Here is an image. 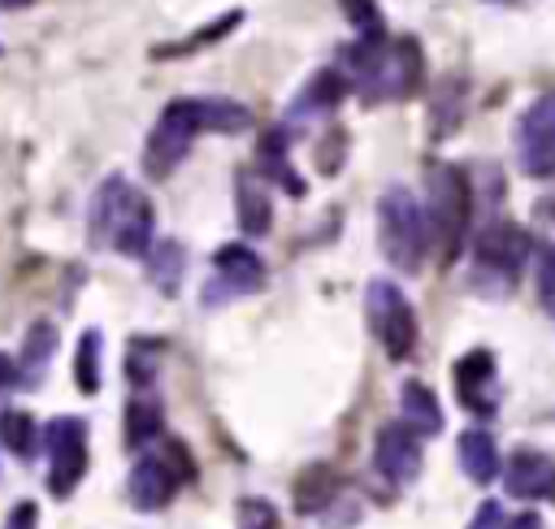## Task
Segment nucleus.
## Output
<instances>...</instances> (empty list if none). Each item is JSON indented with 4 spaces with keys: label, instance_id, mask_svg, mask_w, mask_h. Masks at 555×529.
<instances>
[{
    "label": "nucleus",
    "instance_id": "1",
    "mask_svg": "<svg viewBox=\"0 0 555 529\" xmlns=\"http://www.w3.org/2000/svg\"><path fill=\"white\" fill-rule=\"evenodd\" d=\"M429 186V208L425 212V234L434 243L438 264H455V256L464 251L468 238V212H473V182L460 165L451 160H434L425 173Z\"/></svg>",
    "mask_w": 555,
    "mask_h": 529
},
{
    "label": "nucleus",
    "instance_id": "2",
    "mask_svg": "<svg viewBox=\"0 0 555 529\" xmlns=\"http://www.w3.org/2000/svg\"><path fill=\"white\" fill-rule=\"evenodd\" d=\"M377 243H382V256L399 273H416L421 260H425V247H429L425 212H421L416 195L399 182L386 186L382 199H377Z\"/></svg>",
    "mask_w": 555,
    "mask_h": 529
},
{
    "label": "nucleus",
    "instance_id": "3",
    "mask_svg": "<svg viewBox=\"0 0 555 529\" xmlns=\"http://www.w3.org/2000/svg\"><path fill=\"white\" fill-rule=\"evenodd\" d=\"M529 256V238L525 230H516L512 221H490L477 230L473 238V286L481 295H512L516 273Z\"/></svg>",
    "mask_w": 555,
    "mask_h": 529
},
{
    "label": "nucleus",
    "instance_id": "4",
    "mask_svg": "<svg viewBox=\"0 0 555 529\" xmlns=\"http://www.w3.org/2000/svg\"><path fill=\"white\" fill-rule=\"evenodd\" d=\"M195 134H199V100H191V95L169 100V104L160 108L156 126L147 130V143H143V173H147V178H169V173L186 160Z\"/></svg>",
    "mask_w": 555,
    "mask_h": 529
},
{
    "label": "nucleus",
    "instance_id": "5",
    "mask_svg": "<svg viewBox=\"0 0 555 529\" xmlns=\"http://www.w3.org/2000/svg\"><path fill=\"white\" fill-rule=\"evenodd\" d=\"M186 477H195V464H191V455H186L182 442H169L165 451L143 455V460L130 468V477H126V499H130L139 512H156V507H165V503L178 494V486H182Z\"/></svg>",
    "mask_w": 555,
    "mask_h": 529
},
{
    "label": "nucleus",
    "instance_id": "6",
    "mask_svg": "<svg viewBox=\"0 0 555 529\" xmlns=\"http://www.w3.org/2000/svg\"><path fill=\"white\" fill-rule=\"evenodd\" d=\"M364 312H369V325H373L377 343L386 347V356L408 360L412 347H416V312H412L408 295L395 282L373 278L369 291H364Z\"/></svg>",
    "mask_w": 555,
    "mask_h": 529
},
{
    "label": "nucleus",
    "instance_id": "7",
    "mask_svg": "<svg viewBox=\"0 0 555 529\" xmlns=\"http://www.w3.org/2000/svg\"><path fill=\"white\" fill-rule=\"evenodd\" d=\"M425 82V56L421 43L412 35L395 39L382 56V65L360 82V100L364 104H382V100H412Z\"/></svg>",
    "mask_w": 555,
    "mask_h": 529
},
{
    "label": "nucleus",
    "instance_id": "8",
    "mask_svg": "<svg viewBox=\"0 0 555 529\" xmlns=\"http://www.w3.org/2000/svg\"><path fill=\"white\" fill-rule=\"evenodd\" d=\"M43 447H48V490L56 499H69L87 473V421L52 416L43 429Z\"/></svg>",
    "mask_w": 555,
    "mask_h": 529
},
{
    "label": "nucleus",
    "instance_id": "9",
    "mask_svg": "<svg viewBox=\"0 0 555 529\" xmlns=\"http://www.w3.org/2000/svg\"><path fill=\"white\" fill-rule=\"evenodd\" d=\"M516 160L529 178H555V91L529 100L516 121Z\"/></svg>",
    "mask_w": 555,
    "mask_h": 529
},
{
    "label": "nucleus",
    "instance_id": "10",
    "mask_svg": "<svg viewBox=\"0 0 555 529\" xmlns=\"http://www.w3.org/2000/svg\"><path fill=\"white\" fill-rule=\"evenodd\" d=\"M455 395L473 416H494L499 412V369L490 351H468L455 364Z\"/></svg>",
    "mask_w": 555,
    "mask_h": 529
},
{
    "label": "nucleus",
    "instance_id": "11",
    "mask_svg": "<svg viewBox=\"0 0 555 529\" xmlns=\"http://www.w3.org/2000/svg\"><path fill=\"white\" fill-rule=\"evenodd\" d=\"M373 464H377V473H382L386 481L408 486V481L421 473V438H416L403 421L382 425V429H377V447H373Z\"/></svg>",
    "mask_w": 555,
    "mask_h": 529
},
{
    "label": "nucleus",
    "instance_id": "12",
    "mask_svg": "<svg viewBox=\"0 0 555 529\" xmlns=\"http://www.w3.org/2000/svg\"><path fill=\"white\" fill-rule=\"evenodd\" d=\"M212 269H217V282L212 291L225 286V295H251L264 286V264L260 256L247 247V243H225L212 251Z\"/></svg>",
    "mask_w": 555,
    "mask_h": 529
},
{
    "label": "nucleus",
    "instance_id": "13",
    "mask_svg": "<svg viewBox=\"0 0 555 529\" xmlns=\"http://www.w3.org/2000/svg\"><path fill=\"white\" fill-rule=\"evenodd\" d=\"M503 490L512 499H551L555 494V464L542 451H516L503 464Z\"/></svg>",
    "mask_w": 555,
    "mask_h": 529
},
{
    "label": "nucleus",
    "instance_id": "14",
    "mask_svg": "<svg viewBox=\"0 0 555 529\" xmlns=\"http://www.w3.org/2000/svg\"><path fill=\"white\" fill-rule=\"evenodd\" d=\"M152 230H156V212H152V199L143 191H130L117 225H113V238L108 247L121 251V256H147L152 247Z\"/></svg>",
    "mask_w": 555,
    "mask_h": 529
},
{
    "label": "nucleus",
    "instance_id": "15",
    "mask_svg": "<svg viewBox=\"0 0 555 529\" xmlns=\"http://www.w3.org/2000/svg\"><path fill=\"white\" fill-rule=\"evenodd\" d=\"M130 191H134V186H130L121 173H108V178L95 186V195H91V204H87V238H91L95 247H108L113 225H117V217H121Z\"/></svg>",
    "mask_w": 555,
    "mask_h": 529
},
{
    "label": "nucleus",
    "instance_id": "16",
    "mask_svg": "<svg viewBox=\"0 0 555 529\" xmlns=\"http://www.w3.org/2000/svg\"><path fill=\"white\" fill-rule=\"evenodd\" d=\"M343 100H347V78L338 69H317L304 82V91L286 104V121H295V117H330Z\"/></svg>",
    "mask_w": 555,
    "mask_h": 529
},
{
    "label": "nucleus",
    "instance_id": "17",
    "mask_svg": "<svg viewBox=\"0 0 555 529\" xmlns=\"http://www.w3.org/2000/svg\"><path fill=\"white\" fill-rule=\"evenodd\" d=\"M234 208H238L243 234H251V238L269 234V225H273V204H269L264 178H256L251 169H238V173H234Z\"/></svg>",
    "mask_w": 555,
    "mask_h": 529
},
{
    "label": "nucleus",
    "instance_id": "18",
    "mask_svg": "<svg viewBox=\"0 0 555 529\" xmlns=\"http://www.w3.org/2000/svg\"><path fill=\"white\" fill-rule=\"evenodd\" d=\"M468 113V82L460 74H447L442 82H434V100H429V139H447L460 130Z\"/></svg>",
    "mask_w": 555,
    "mask_h": 529
},
{
    "label": "nucleus",
    "instance_id": "19",
    "mask_svg": "<svg viewBox=\"0 0 555 529\" xmlns=\"http://www.w3.org/2000/svg\"><path fill=\"white\" fill-rule=\"evenodd\" d=\"M286 147H291V130L286 126H269L264 134H260V178H273V182H282V191L286 195H304L308 186H304V178L286 165Z\"/></svg>",
    "mask_w": 555,
    "mask_h": 529
},
{
    "label": "nucleus",
    "instance_id": "20",
    "mask_svg": "<svg viewBox=\"0 0 555 529\" xmlns=\"http://www.w3.org/2000/svg\"><path fill=\"white\" fill-rule=\"evenodd\" d=\"M52 351H56V325L52 321H35L30 330H26V338H22V351H17V377L26 382V386H35L39 377H43V369H48V360H52Z\"/></svg>",
    "mask_w": 555,
    "mask_h": 529
},
{
    "label": "nucleus",
    "instance_id": "21",
    "mask_svg": "<svg viewBox=\"0 0 555 529\" xmlns=\"http://www.w3.org/2000/svg\"><path fill=\"white\" fill-rule=\"evenodd\" d=\"M399 412H403V425L412 434H438L442 429V408H438V399H434V390L425 382H403Z\"/></svg>",
    "mask_w": 555,
    "mask_h": 529
},
{
    "label": "nucleus",
    "instance_id": "22",
    "mask_svg": "<svg viewBox=\"0 0 555 529\" xmlns=\"http://www.w3.org/2000/svg\"><path fill=\"white\" fill-rule=\"evenodd\" d=\"M460 468L477 486H486V481L499 477V447H494V438L486 429H464L460 434Z\"/></svg>",
    "mask_w": 555,
    "mask_h": 529
},
{
    "label": "nucleus",
    "instance_id": "23",
    "mask_svg": "<svg viewBox=\"0 0 555 529\" xmlns=\"http://www.w3.org/2000/svg\"><path fill=\"white\" fill-rule=\"evenodd\" d=\"M199 100V130H217V134H243L251 130V108L225 95H195Z\"/></svg>",
    "mask_w": 555,
    "mask_h": 529
},
{
    "label": "nucleus",
    "instance_id": "24",
    "mask_svg": "<svg viewBox=\"0 0 555 529\" xmlns=\"http://www.w3.org/2000/svg\"><path fill=\"white\" fill-rule=\"evenodd\" d=\"M533 217L542 221V238H538V299L555 312V204L551 199H542L538 208H533Z\"/></svg>",
    "mask_w": 555,
    "mask_h": 529
},
{
    "label": "nucleus",
    "instance_id": "25",
    "mask_svg": "<svg viewBox=\"0 0 555 529\" xmlns=\"http://www.w3.org/2000/svg\"><path fill=\"white\" fill-rule=\"evenodd\" d=\"M160 425H165L160 399L134 395V399L126 403V447H130V451H143L147 442H156V438H160Z\"/></svg>",
    "mask_w": 555,
    "mask_h": 529
},
{
    "label": "nucleus",
    "instance_id": "26",
    "mask_svg": "<svg viewBox=\"0 0 555 529\" xmlns=\"http://www.w3.org/2000/svg\"><path fill=\"white\" fill-rule=\"evenodd\" d=\"M334 494H338V473H334L330 464H312V468H304V473L295 477V507H299V512H317V507H325Z\"/></svg>",
    "mask_w": 555,
    "mask_h": 529
},
{
    "label": "nucleus",
    "instance_id": "27",
    "mask_svg": "<svg viewBox=\"0 0 555 529\" xmlns=\"http://www.w3.org/2000/svg\"><path fill=\"white\" fill-rule=\"evenodd\" d=\"M143 260H147V278H152L165 295H173V291H178V278H182V264H186L182 243H178V238H160V243L147 247Z\"/></svg>",
    "mask_w": 555,
    "mask_h": 529
},
{
    "label": "nucleus",
    "instance_id": "28",
    "mask_svg": "<svg viewBox=\"0 0 555 529\" xmlns=\"http://www.w3.org/2000/svg\"><path fill=\"white\" fill-rule=\"evenodd\" d=\"M238 22H243V9H230V13L212 17L208 26H199L195 35H186L182 43H165V48H152V56H186V52H199V48H208V43L225 39V35H230Z\"/></svg>",
    "mask_w": 555,
    "mask_h": 529
},
{
    "label": "nucleus",
    "instance_id": "29",
    "mask_svg": "<svg viewBox=\"0 0 555 529\" xmlns=\"http://www.w3.org/2000/svg\"><path fill=\"white\" fill-rule=\"evenodd\" d=\"M100 347H104L100 330H82L78 351H74V382H78L82 395H95L100 390Z\"/></svg>",
    "mask_w": 555,
    "mask_h": 529
},
{
    "label": "nucleus",
    "instance_id": "30",
    "mask_svg": "<svg viewBox=\"0 0 555 529\" xmlns=\"http://www.w3.org/2000/svg\"><path fill=\"white\" fill-rule=\"evenodd\" d=\"M0 442H4L13 455L30 460V455H35V416L22 412V408L0 412Z\"/></svg>",
    "mask_w": 555,
    "mask_h": 529
},
{
    "label": "nucleus",
    "instance_id": "31",
    "mask_svg": "<svg viewBox=\"0 0 555 529\" xmlns=\"http://www.w3.org/2000/svg\"><path fill=\"white\" fill-rule=\"evenodd\" d=\"M338 9L360 39H386V17L377 0H338Z\"/></svg>",
    "mask_w": 555,
    "mask_h": 529
},
{
    "label": "nucleus",
    "instance_id": "32",
    "mask_svg": "<svg viewBox=\"0 0 555 529\" xmlns=\"http://www.w3.org/2000/svg\"><path fill=\"white\" fill-rule=\"evenodd\" d=\"M343 160H347V130L343 126H330V134L317 143V169L325 178H334L343 169Z\"/></svg>",
    "mask_w": 555,
    "mask_h": 529
},
{
    "label": "nucleus",
    "instance_id": "33",
    "mask_svg": "<svg viewBox=\"0 0 555 529\" xmlns=\"http://www.w3.org/2000/svg\"><path fill=\"white\" fill-rule=\"evenodd\" d=\"M156 364H160V360H156V356H147V351H143V343H134L130 364H126V369H130V382H134V386H147V382L156 377Z\"/></svg>",
    "mask_w": 555,
    "mask_h": 529
},
{
    "label": "nucleus",
    "instance_id": "34",
    "mask_svg": "<svg viewBox=\"0 0 555 529\" xmlns=\"http://www.w3.org/2000/svg\"><path fill=\"white\" fill-rule=\"evenodd\" d=\"M507 525H512V516L503 512V503L486 499V503L477 507V516H473V525H468V529H507Z\"/></svg>",
    "mask_w": 555,
    "mask_h": 529
},
{
    "label": "nucleus",
    "instance_id": "35",
    "mask_svg": "<svg viewBox=\"0 0 555 529\" xmlns=\"http://www.w3.org/2000/svg\"><path fill=\"white\" fill-rule=\"evenodd\" d=\"M238 516H243L247 529H273V507H269V503L243 499V503H238Z\"/></svg>",
    "mask_w": 555,
    "mask_h": 529
},
{
    "label": "nucleus",
    "instance_id": "36",
    "mask_svg": "<svg viewBox=\"0 0 555 529\" xmlns=\"http://www.w3.org/2000/svg\"><path fill=\"white\" fill-rule=\"evenodd\" d=\"M4 529H39V507H35L30 499H22V503H17L13 512H9Z\"/></svg>",
    "mask_w": 555,
    "mask_h": 529
},
{
    "label": "nucleus",
    "instance_id": "37",
    "mask_svg": "<svg viewBox=\"0 0 555 529\" xmlns=\"http://www.w3.org/2000/svg\"><path fill=\"white\" fill-rule=\"evenodd\" d=\"M17 382V369H13V360L9 356H0V390H9Z\"/></svg>",
    "mask_w": 555,
    "mask_h": 529
},
{
    "label": "nucleus",
    "instance_id": "38",
    "mask_svg": "<svg viewBox=\"0 0 555 529\" xmlns=\"http://www.w3.org/2000/svg\"><path fill=\"white\" fill-rule=\"evenodd\" d=\"M507 529H538V516H529V512H525V516H512Z\"/></svg>",
    "mask_w": 555,
    "mask_h": 529
},
{
    "label": "nucleus",
    "instance_id": "39",
    "mask_svg": "<svg viewBox=\"0 0 555 529\" xmlns=\"http://www.w3.org/2000/svg\"><path fill=\"white\" fill-rule=\"evenodd\" d=\"M26 4H35V0H0V9H26Z\"/></svg>",
    "mask_w": 555,
    "mask_h": 529
},
{
    "label": "nucleus",
    "instance_id": "40",
    "mask_svg": "<svg viewBox=\"0 0 555 529\" xmlns=\"http://www.w3.org/2000/svg\"><path fill=\"white\" fill-rule=\"evenodd\" d=\"M494 4H516V0H494Z\"/></svg>",
    "mask_w": 555,
    "mask_h": 529
}]
</instances>
